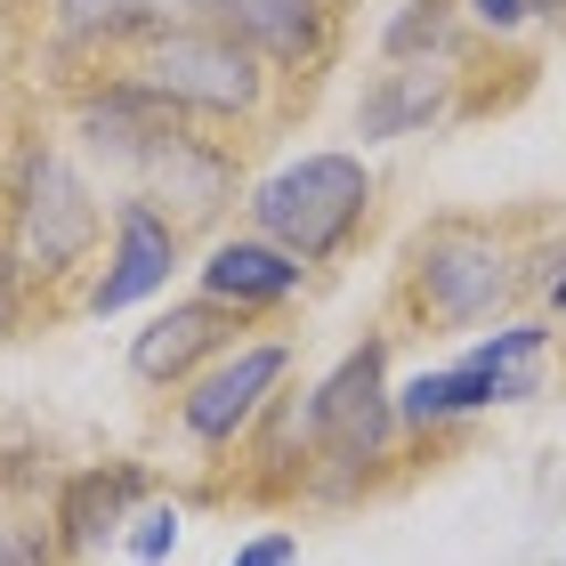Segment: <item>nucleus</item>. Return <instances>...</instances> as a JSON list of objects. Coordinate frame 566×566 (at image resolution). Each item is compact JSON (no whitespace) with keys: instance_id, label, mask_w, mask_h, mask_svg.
<instances>
[{"instance_id":"nucleus-1","label":"nucleus","mask_w":566,"mask_h":566,"mask_svg":"<svg viewBox=\"0 0 566 566\" xmlns=\"http://www.w3.org/2000/svg\"><path fill=\"white\" fill-rule=\"evenodd\" d=\"M373 178L356 154H300L292 170H275L260 195H251V219H260V243H275L283 260H332L348 243V227L365 219Z\"/></svg>"},{"instance_id":"nucleus-2","label":"nucleus","mask_w":566,"mask_h":566,"mask_svg":"<svg viewBox=\"0 0 566 566\" xmlns=\"http://www.w3.org/2000/svg\"><path fill=\"white\" fill-rule=\"evenodd\" d=\"M146 97H163L170 114H251L268 90L260 57L243 41H227L219 24H178L146 49V65L130 73Z\"/></svg>"},{"instance_id":"nucleus-3","label":"nucleus","mask_w":566,"mask_h":566,"mask_svg":"<svg viewBox=\"0 0 566 566\" xmlns=\"http://www.w3.org/2000/svg\"><path fill=\"white\" fill-rule=\"evenodd\" d=\"M97 235V195L65 154H33L17 195V268L24 275H65Z\"/></svg>"},{"instance_id":"nucleus-4","label":"nucleus","mask_w":566,"mask_h":566,"mask_svg":"<svg viewBox=\"0 0 566 566\" xmlns=\"http://www.w3.org/2000/svg\"><path fill=\"white\" fill-rule=\"evenodd\" d=\"M397 429V397H389V348L365 340L356 356H340V373L324 380L316 397H307V437L348 461V470H365V461H380V446H389Z\"/></svg>"},{"instance_id":"nucleus-5","label":"nucleus","mask_w":566,"mask_h":566,"mask_svg":"<svg viewBox=\"0 0 566 566\" xmlns=\"http://www.w3.org/2000/svg\"><path fill=\"white\" fill-rule=\"evenodd\" d=\"M413 275H421V307L446 316V324H470V316H485V307L510 292L502 243L478 235V227H437V235H421Z\"/></svg>"},{"instance_id":"nucleus-6","label":"nucleus","mask_w":566,"mask_h":566,"mask_svg":"<svg viewBox=\"0 0 566 566\" xmlns=\"http://www.w3.org/2000/svg\"><path fill=\"white\" fill-rule=\"evenodd\" d=\"M275 380H283V348H235L227 365H211L178 397V421H187V437H202V446H227V437L268 405Z\"/></svg>"},{"instance_id":"nucleus-7","label":"nucleus","mask_w":566,"mask_h":566,"mask_svg":"<svg viewBox=\"0 0 566 566\" xmlns=\"http://www.w3.org/2000/svg\"><path fill=\"white\" fill-rule=\"evenodd\" d=\"M130 170L146 178V195H138V202H178L170 227H187V219H219V211H227V187H235L227 154H219V146H202V138H187V130L154 138Z\"/></svg>"},{"instance_id":"nucleus-8","label":"nucleus","mask_w":566,"mask_h":566,"mask_svg":"<svg viewBox=\"0 0 566 566\" xmlns=\"http://www.w3.org/2000/svg\"><path fill=\"white\" fill-rule=\"evenodd\" d=\"M170 268H178V227L154 211V202H122V219H114V268L90 292V307H97V316H114V307L163 292Z\"/></svg>"},{"instance_id":"nucleus-9","label":"nucleus","mask_w":566,"mask_h":566,"mask_svg":"<svg viewBox=\"0 0 566 566\" xmlns=\"http://www.w3.org/2000/svg\"><path fill=\"white\" fill-rule=\"evenodd\" d=\"M227 332H235V316L219 300H178L130 340V373L138 380H187L211 348H227Z\"/></svg>"},{"instance_id":"nucleus-10","label":"nucleus","mask_w":566,"mask_h":566,"mask_svg":"<svg viewBox=\"0 0 566 566\" xmlns=\"http://www.w3.org/2000/svg\"><path fill=\"white\" fill-rule=\"evenodd\" d=\"M446 106H453V73H446V57L389 65L365 97H356V130H365V138H413V130H429Z\"/></svg>"},{"instance_id":"nucleus-11","label":"nucleus","mask_w":566,"mask_h":566,"mask_svg":"<svg viewBox=\"0 0 566 566\" xmlns=\"http://www.w3.org/2000/svg\"><path fill=\"white\" fill-rule=\"evenodd\" d=\"M138 502H146V470H138V461H114V470L65 478V494H57V543H65V551H97Z\"/></svg>"},{"instance_id":"nucleus-12","label":"nucleus","mask_w":566,"mask_h":566,"mask_svg":"<svg viewBox=\"0 0 566 566\" xmlns=\"http://www.w3.org/2000/svg\"><path fill=\"white\" fill-rule=\"evenodd\" d=\"M534 397V365L526 373H485V365H453V373H421L397 389V421H461L485 405H518Z\"/></svg>"},{"instance_id":"nucleus-13","label":"nucleus","mask_w":566,"mask_h":566,"mask_svg":"<svg viewBox=\"0 0 566 566\" xmlns=\"http://www.w3.org/2000/svg\"><path fill=\"white\" fill-rule=\"evenodd\" d=\"M227 41H243L251 57H307V49L324 41V9L316 0H211V17Z\"/></svg>"},{"instance_id":"nucleus-14","label":"nucleus","mask_w":566,"mask_h":566,"mask_svg":"<svg viewBox=\"0 0 566 566\" xmlns=\"http://www.w3.org/2000/svg\"><path fill=\"white\" fill-rule=\"evenodd\" d=\"M178 114L163 106V97H146L138 82H114L106 97H82V138L90 154H106V163H138V154L154 138H170Z\"/></svg>"},{"instance_id":"nucleus-15","label":"nucleus","mask_w":566,"mask_h":566,"mask_svg":"<svg viewBox=\"0 0 566 566\" xmlns=\"http://www.w3.org/2000/svg\"><path fill=\"white\" fill-rule=\"evenodd\" d=\"M202 292H211L219 307H275L300 292V260H283L275 243H219L211 268H202Z\"/></svg>"},{"instance_id":"nucleus-16","label":"nucleus","mask_w":566,"mask_h":566,"mask_svg":"<svg viewBox=\"0 0 566 566\" xmlns=\"http://www.w3.org/2000/svg\"><path fill=\"white\" fill-rule=\"evenodd\" d=\"M163 24V0H57V41H122Z\"/></svg>"},{"instance_id":"nucleus-17","label":"nucleus","mask_w":566,"mask_h":566,"mask_svg":"<svg viewBox=\"0 0 566 566\" xmlns=\"http://www.w3.org/2000/svg\"><path fill=\"white\" fill-rule=\"evenodd\" d=\"M446 41H453L446 0H405L397 24L380 33V57H389V65H421V57H446Z\"/></svg>"},{"instance_id":"nucleus-18","label":"nucleus","mask_w":566,"mask_h":566,"mask_svg":"<svg viewBox=\"0 0 566 566\" xmlns=\"http://www.w3.org/2000/svg\"><path fill=\"white\" fill-rule=\"evenodd\" d=\"M170 551H178V510H146V518H138V534H130V558L163 566Z\"/></svg>"},{"instance_id":"nucleus-19","label":"nucleus","mask_w":566,"mask_h":566,"mask_svg":"<svg viewBox=\"0 0 566 566\" xmlns=\"http://www.w3.org/2000/svg\"><path fill=\"white\" fill-rule=\"evenodd\" d=\"M0 566H57V551L33 526H0Z\"/></svg>"},{"instance_id":"nucleus-20","label":"nucleus","mask_w":566,"mask_h":566,"mask_svg":"<svg viewBox=\"0 0 566 566\" xmlns=\"http://www.w3.org/2000/svg\"><path fill=\"white\" fill-rule=\"evenodd\" d=\"M292 558H300V543H292V534H260V543H251V551H235L227 566H292Z\"/></svg>"},{"instance_id":"nucleus-21","label":"nucleus","mask_w":566,"mask_h":566,"mask_svg":"<svg viewBox=\"0 0 566 566\" xmlns=\"http://www.w3.org/2000/svg\"><path fill=\"white\" fill-rule=\"evenodd\" d=\"M470 17H478V24H494V33H510V24H526V17H534V0H470Z\"/></svg>"},{"instance_id":"nucleus-22","label":"nucleus","mask_w":566,"mask_h":566,"mask_svg":"<svg viewBox=\"0 0 566 566\" xmlns=\"http://www.w3.org/2000/svg\"><path fill=\"white\" fill-rule=\"evenodd\" d=\"M551 307H558V316H566V268L551 275Z\"/></svg>"},{"instance_id":"nucleus-23","label":"nucleus","mask_w":566,"mask_h":566,"mask_svg":"<svg viewBox=\"0 0 566 566\" xmlns=\"http://www.w3.org/2000/svg\"><path fill=\"white\" fill-rule=\"evenodd\" d=\"M534 9H543V17H566V0H534Z\"/></svg>"},{"instance_id":"nucleus-24","label":"nucleus","mask_w":566,"mask_h":566,"mask_svg":"<svg viewBox=\"0 0 566 566\" xmlns=\"http://www.w3.org/2000/svg\"><path fill=\"white\" fill-rule=\"evenodd\" d=\"M0 332H9V283H0Z\"/></svg>"}]
</instances>
